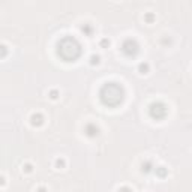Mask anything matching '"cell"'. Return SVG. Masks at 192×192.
<instances>
[{
    "label": "cell",
    "instance_id": "1",
    "mask_svg": "<svg viewBox=\"0 0 192 192\" xmlns=\"http://www.w3.org/2000/svg\"><path fill=\"white\" fill-rule=\"evenodd\" d=\"M57 54L65 62H75L81 56V45L75 38L65 36L57 44Z\"/></svg>",
    "mask_w": 192,
    "mask_h": 192
},
{
    "label": "cell",
    "instance_id": "2",
    "mask_svg": "<svg viewBox=\"0 0 192 192\" xmlns=\"http://www.w3.org/2000/svg\"><path fill=\"white\" fill-rule=\"evenodd\" d=\"M123 89L117 83H105L99 90V99L105 107H116L123 101Z\"/></svg>",
    "mask_w": 192,
    "mask_h": 192
},
{
    "label": "cell",
    "instance_id": "3",
    "mask_svg": "<svg viewBox=\"0 0 192 192\" xmlns=\"http://www.w3.org/2000/svg\"><path fill=\"white\" fill-rule=\"evenodd\" d=\"M140 51V45H138V42L135 41V39H126V41H123L122 44V53L126 57H135L137 53Z\"/></svg>",
    "mask_w": 192,
    "mask_h": 192
},
{
    "label": "cell",
    "instance_id": "4",
    "mask_svg": "<svg viewBox=\"0 0 192 192\" xmlns=\"http://www.w3.org/2000/svg\"><path fill=\"white\" fill-rule=\"evenodd\" d=\"M149 113H150V117L152 119H156V120H161V119H164L165 116H167V107H165V104L162 102H153L150 105L149 108Z\"/></svg>",
    "mask_w": 192,
    "mask_h": 192
},
{
    "label": "cell",
    "instance_id": "5",
    "mask_svg": "<svg viewBox=\"0 0 192 192\" xmlns=\"http://www.w3.org/2000/svg\"><path fill=\"white\" fill-rule=\"evenodd\" d=\"M84 132H86V135L87 137H98L99 135V129L95 123H87L86 125V128H84Z\"/></svg>",
    "mask_w": 192,
    "mask_h": 192
},
{
    "label": "cell",
    "instance_id": "6",
    "mask_svg": "<svg viewBox=\"0 0 192 192\" xmlns=\"http://www.w3.org/2000/svg\"><path fill=\"white\" fill-rule=\"evenodd\" d=\"M30 120H32V125L33 126H41V125H44V117L42 114H33L30 117Z\"/></svg>",
    "mask_w": 192,
    "mask_h": 192
},
{
    "label": "cell",
    "instance_id": "7",
    "mask_svg": "<svg viewBox=\"0 0 192 192\" xmlns=\"http://www.w3.org/2000/svg\"><path fill=\"white\" fill-rule=\"evenodd\" d=\"M138 72H140V74H147L149 72V63H140L138 65Z\"/></svg>",
    "mask_w": 192,
    "mask_h": 192
},
{
    "label": "cell",
    "instance_id": "8",
    "mask_svg": "<svg viewBox=\"0 0 192 192\" xmlns=\"http://www.w3.org/2000/svg\"><path fill=\"white\" fill-rule=\"evenodd\" d=\"M81 32L90 36L92 33H93V29H92V26H89V24H84V26H81Z\"/></svg>",
    "mask_w": 192,
    "mask_h": 192
},
{
    "label": "cell",
    "instance_id": "9",
    "mask_svg": "<svg viewBox=\"0 0 192 192\" xmlns=\"http://www.w3.org/2000/svg\"><path fill=\"white\" fill-rule=\"evenodd\" d=\"M8 56V48H6V45L0 44V59H3Z\"/></svg>",
    "mask_w": 192,
    "mask_h": 192
},
{
    "label": "cell",
    "instance_id": "10",
    "mask_svg": "<svg viewBox=\"0 0 192 192\" xmlns=\"http://www.w3.org/2000/svg\"><path fill=\"white\" fill-rule=\"evenodd\" d=\"M143 171H144V173H150V171H152V162L150 161H146L143 164Z\"/></svg>",
    "mask_w": 192,
    "mask_h": 192
},
{
    "label": "cell",
    "instance_id": "11",
    "mask_svg": "<svg viewBox=\"0 0 192 192\" xmlns=\"http://www.w3.org/2000/svg\"><path fill=\"white\" fill-rule=\"evenodd\" d=\"M65 165H66L65 159H56V168L62 170V168H65Z\"/></svg>",
    "mask_w": 192,
    "mask_h": 192
},
{
    "label": "cell",
    "instance_id": "12",
    "mask_svg": "<svg viewBox=\"0 0 192 192\" xmlns=\"http://www.w3.org/2000/svg\"><path fill=\"white\" fill-rule=\"evenodd\" d=\"M99 44H101L102 48H108V47H110V39L104 38V39H101V42H99Z\"/></svg>",
    "mask_w": 192,
    "mask_h": 192
},
{
    "label": "cell",
    "instance_id": "13",
    "mask_svg": "<svg viewBox=\"0 0 192 192\" xmlns=\"http://www.w3.org/2000/svg\"><path fill=\"white\" fill-rule=\"evenodd\" d=\"M156 174L159 176V177H165L167 171H165V168H164V167H159V168H156Z\"/></svg>",
    "mask_w": 192,
    "mask_h": 192
},
{
    "label": "cell",
    "instance_id": "14",
    "mask_svg": "<svg viewBox=\"0 0 192 192\" xmlns=\"http://www.w3.org/2000/svg\"><path fill=\"white\" fill-rule=\"evenodd\" d=\"M90 65H99V56L93 54L90 57Z\"/></svg>",
    "mask_w": 192,
    "mask_h": 192
},
{
    "label": "cell",
    "instance_id": "15",
    "mask_svg": "<svg viewBox=\"0 0 192 192\" xmlns=\"http://www.w3.org/2000/svg\"><path fill=\"white\" fill-rule=\"evenodd\" d=\"M144 20H146L147 23H152V21L155 20V15H153V14H147V15L144 17Z\"/></svg>",
    "mask_w": 192,
    "mask_h": 192
},
{
    "label": "cell",
    "instance_id": "16",
    "mask_svg": "<svg viewBox=\"0 0 192 192\" xmlns=\"http://www.w3.org/2000/svg\"><path fill=\"white\" fill-rule=\"evenodd\" d=\"M23 170L26 171V173H32V165L30 164H26L24 167H23Z\"/></svg>",
    "mask_w": 192,
    "mask_h": 192
},
{
    "label": "cell",
    "instance_id": "17",
    "mask_svg": "<svg viewBox=\"0 0 192 192\" xmlns=\"http://www.w3.org/2000/svg\"><path fill=\"white\" fill-rule=\"evenodd\" d=\"M57 95H59L57 90H51V92H50V98H51V99H57Z\"/></svg>",
    "mask_w": 192,
    "mask_h": 192
},
{
    "label": "cell",
    "instance_id": "18",
    "mask_svg": "<svg viewBox=\"0 0 192 192\" xmlns=\"http://www.w3.org/2000/svg\"><path fill=\"white\" fill-rule=\"evenodd\" d=\"M0 185H5V179L3 177H0Z\"/></svg>",
    "mask_w": 192,
    "mask_h": 192
}]
</instances>
